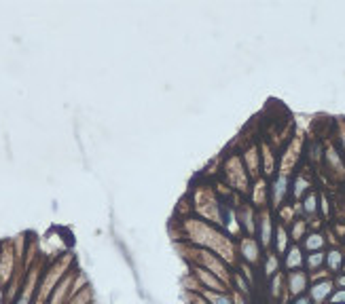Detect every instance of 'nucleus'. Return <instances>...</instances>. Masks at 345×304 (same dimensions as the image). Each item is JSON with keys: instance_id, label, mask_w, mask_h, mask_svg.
Here are the masks:
<instances>
[{"instance_id": "nucleus-3", "label": "nucleus", "mask_w": 345, "mask_h": 304, "mask_svg": "<svg viewBox=\"0 0 345 304\" xmlns=\"http://www.w3.org/2000/svg\"><path fill=\"white\" fill-rule=\"evenodd\" d=\"M328 266L330 268H339L341 266V253H337V251L328 253Z\"/></svg>"}, {"instance_id": "nucleus-5", "label": "nucleus", "mask_w": 345, "mask_h": 304, "mask_svg": "<svg viewBox=\"0 0 345 304\" xmlns=\"http://www.w3.org/2000/svg\"><path fill=\"white\" fill-rule=\"evenodd\" d=\"M206 298L210 300V302H212V304H231L227 298H224V296H216V294H206Z\"/></svg>"}, {"instance_id": "nucleus-1", "label": "nucleus", "mask_w": 345, "mask_h": 304, "mask_svg": "<svg viewBox=\"0 0 345 304\" xmlns=\"http://www.w3.org/2000/svg\"><path fill=\"white\" fill-rule=\"evenodd\" d=\"M328 294H330V283H318V285L312 289V296H314L315 302H322Z\"/></svg>"}, {"instance_id": "nucleus-4", "label": "nucleus", "mask_w": 345, "mask_h": 304, "mask_svg": "<svg viewBox=\"0 0 345 304\" xmlns=\"http://www.w3.org/2000/svg\"><path fill=\"white\" fill-rule=\"evenodd\" d=\"M322 237H318V235H314V237H309L307 239V247L309 249H318V247H322Z\"/></svg>"}, {"instance_id": "nucleus-9", "label": "nucleus", "mask_w": 345, "mask_h": 304, "mask_svg": "<svg viewBox=\"0 0 345 304\" xmlns=\"http://www.w3.org/2000/svg\"><path fill=\"white\" fill-rule=\"evenodd\" d=\"M284 186H286V180L282 178V180L278 182V188H276V199H280V196L284 194Z\"/></svg>"}, {"instance_id": "nucleus-11", "label": "nucleus", "mask_w": 345, "mask_h": 304, "mask_svg": "<svg viewBox=\"0 0 345 304\" xmlns=\"http://www.w3.org/2000/svg\"><path fill=\"white\" fill-rule=\"evenodd\" d=\"M305 209H307V211H314V209H315V196H309V199H307V205H305Z\"/></svg>"}, {"instance_id": "nucleus-2", "label": "nucleus", "mask_w": 345, "mask_h": 304, "mask_svg": "<svg viewBox=\"0 0 345 304\" xmlns=\"http://www.w3.org/2000/svg\"><path fill=\"white\" fill-rule=\"evenodd\" d=\"M286 264L290 266V268H294V266H299V264H301V251L297 249V247H294V249H290V256H288Z\"/></svg>"}, {"instance_id": "nucleus-6", "label": "nucleus", "mask_w": 345, "mask_h": 304, "mask_svg": "<svg viewBox=\"0 0 345 304\" xmlns=\"http://www.w3.org/2000/svg\"><path fill=\"white\" fill-rule=\"evenodd\" d=\"M305 285V277H292V292H301Z\"/></svg>"}, {"instance_id": "nucleus-10", "label": "nucleus", "mask_w": 345, "mask_h": 304, "mask_svg": "<svg viewBox=\"0 0 345 304\" xmlns=\"http://www.w3.org/2000/svg\"><path fill=\"white\" fill-rule=\"evenodd\" d=\"M263 241L269 243V222H267V220H265V224H263Z\"/></svg>"}, {"instance_id": "nucleus-8", "label": "nucleus", "mask_w": 345, "mask_h": 304, "mask_svg": "<svg viewBox=\"0 0 345 304\" xmlns=\"http://www.w3.org/2000/svg\"><path fill=\"white\" fill-rule=\"evenodd\" d=\"M322 260H324L322 253H314V256L309 258V266H318V264H322Z\"/></svg>"}, {"instance_id": "nucleus-12", "label": "nucleus", "mask_w": 345, "mask_h": 304, "mask_svg": "<svg viewBox=\"0 0 345 304\" xmlns=\"http://www.w3.org/2000/svg\"><path fill=\"white\" fill-rule=\"evenodd\" d=\"M333 302H345V292H339L333 296Z\"/></svg>"}, {"instance_id": "nucleus-13", "label": "nucleus", "mask_w": 345, "mask_h": 304, "mask_svg": "<svg viewBox=\"0 0 345 304\" xmlns=\"http://www.w3.org/2000/svg\"><path fill=\"white\" fill-rule=\"evenodd\" d=\"M294 304H309V300H307V298H299V300L294 302Z\"/></svg>"}, {"instance_id": "nucleus-16", "label": "nucleus", "mask_w": 345, "mask_h": 304, "mask_svg": "<svg viewBox=\"0 0 345 304\" xmlns=\"http://www.w3.org/2000/svg\"><path fill=\"white\" fill-rule=\"evenodd\" d=\"M237 304H242V302H237Z\"/></svg>"}, {"instance_id": "nucleus-14", "label": "nucleus", "mask_w": 345, "mask_h": 304, "mask_svg": "<svg viewBox=\"0 0 345 304\" xmlns=\"http://www.w3.org/2000/svg\"><path fill=\"white\" fill-rule=\"evenodd\" d=\"M17 304H28V298H26V296H24V298H19V302Z\"/></svg>"}, {"instance_id": "nucleus-15", "label": "nucleus", "mask_w": 345, "mask_h": 304, "mask_svg": "<svg viewBox=\"0 0 345 304\" xmlns=\"http://www.w3.org/2000/svg\"><path fill=\"white\" fill-rule=\"evenodd\" d=\"M339 283H341V285H345V277H341V279H339Z\"/></svg>"}, {"instance_id": "nucleus-7", "label": "nucleus", "mask_w": 345, "mask_h": 304, "mask_svg": "<svg viewBox=\"0 0 345 304\" xmlns=\"http://www.w3.org/2000/svg\"><path fill=\"white\" fill-rule=\"evenodd\" d=\"M284 247H286V232L280 228V230H278V249L282 251Z\"/></svg>"}]
</instances>
